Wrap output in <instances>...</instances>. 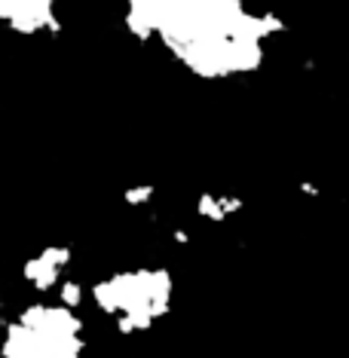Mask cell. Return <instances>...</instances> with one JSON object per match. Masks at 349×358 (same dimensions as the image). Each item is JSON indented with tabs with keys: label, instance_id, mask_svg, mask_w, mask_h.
<instances>
[{
	"label": "cell",
	"instance_id": "1",
	"mask_svg": "<svg viewBox=\"0 0 349 358\" xmlns=\"http://www.w3.org/2000/svg\"><path fill=\"white\" fill-rule=\"evenodd\" d=\"M89 297L117 322L120 334H141L166 315L172 300V275L159 266H135L95 282Z\"/></svg>",
	"mask_w": 349,
	"mask_h": 358
},
{
	"label": "cell",
	"instance_id": "2",
	"mask_svg": "<svg viewBox=\"0 0 349 358\" xmlns=\"http://www.w3.org/2000/svg\"><path fill=\"white\" fill-rule=\"evenodd\" d=\"M86 349L83 322L64 303H34L6 324L3 358H80Z\"/></svg>",
	"mask_w": 349,
	"mask_h": 358
},
{
	"label": "cell",
	"instance_id": "3",
	"mask_svg": "<svg viewBox=\"0 0 349 358\" xmlns=\"http://www.w3.org/2000/svg\"><path fill=\"white\" fill-rule=\"evenodd\" d=\"M71 264L68 245H50L25 264V282L34 291H52L64 282V270Z\"/></svg>",
	"mask_w": 349,
	"mask_h": 358
},
{
	"label": "cell",
	"instance_id": "4",
	"mask_svg": "<svg viewBox=\"0 0 349 358\" xmlns=\"http://www.w3.org/2000/svg\"><path fill=\"white\" fill-rule=\"evenodd\" d=\"M242 206H245V199L242 196L206 190L197 199V217L199 221H206V224H221V221H227V217L236 215V211H242Z\"/></svg>",
	"mask_w": 349,
	"mask_h": 358
},
{
	"label": "cell",
	"instance_id": "5",
	"mask_svg": "<svg viewBox=\"0 0 349 358\" xmlns=\"http://www.w3.org/2000/svg\"><path fill=\"white\" fill-rule=\"evenodd\" d=\"M55 297H59V303H64L68 309H80L86 303V288L74 279H64L59 288H55Z\"/></svg>",
	"mask_w": 349,
	"mask_h": 358
},
{
	"label": "cell",
	"instance_id": "6",
	"mask_svg": "<svg viewBox=\"0 0 349 358\" xmlns=\"http://www.w3.org/2000/svg\"><path fill=\"white\" fill-rule=\"evenodd\" d=\"M153 187L150 184H138V187H129V190H123V202L129 208H144L148 202L153 199Z\"/></svg>",
	"mask_w": 349,
	"mask_h": 358
},
{
	"label": "cell",
	"instance_id": "7",
	"mask_svg": "<svg viewBox=\"0 0 349 358\" xmlns=\"http://www.w3.org/2000/svg\"><path fill=\"white\" fill-rule=\"evenodd\" d=\"M297 193H304V196H319V187L310 184V181H300L297 184Z\"/></svg>",
	"mask_w": 349,
	"mask_h": 358
}]
</instances>
